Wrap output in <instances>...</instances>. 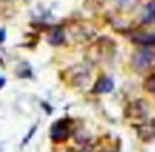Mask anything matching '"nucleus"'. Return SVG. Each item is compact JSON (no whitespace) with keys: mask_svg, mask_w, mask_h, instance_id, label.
Returning a JSON list of instances; mask_svg holds the SVG:
<instances>
[{"mask_svg":"<svg viewBox=\"0 0 155 152\" xmlns=\"http://www.w3.org/2000/svg\"><path fill=\"white\" fill-rule=\"evenodd\" d=\"M15 15V5L10 0H0V19H10Z\"/></svg>","mask_w":155,"mask_h":152,"instance_id":"nucleus-9","label":"nucleus"},{"mask_svg":"<svg viewBox=\"0 0 155 152\" xmlns=\"http://www.w3.org/2000/svg\"><path fill=\"white\" fill-rule=\"evenodd\" d=\"M4 40H5V32L0 30V42H4Z\"/></svg>","mask_w":155,"mask_h":152,"instance_id":"nucleus-17","label":"nucleus"},{"mask_svg":"<svg viewBox=\"0 0 155 152\" xmlns=\"http://www.w3.org/2000/svg\"><path fill=\"white\" fill-rule=\"evenodd\" d=\"M4 85H5V79H4V77H0V89L4 87Z\"/></svg>","mask_w":155,"mask_h":152,"instance_id":"nucleus-18","label":"nucleus"},{"mask_svg":"<svg viewBox=\"0 0 155 152\" xmlns=\"http://www.w3.org/2000/svg\"><path fill=\"white\" fill-rule=\"evenodd\" d=\"M115 52V44L114 40L107 37H100L94 42V45L90 47V55L94 59V62H104L114 55Z\"/></svg>","mask_w":155,"mask_h":152,"instance_id":"nucleus-3","label":"nucleus"},{"mask_svg":"<svg viewBox=\"0 0 155 152\" xmlns=\"http://www.w3.org/2000/svg\"><path fill=\"white\" fill-rule=\"evenodd\" d=\"M125 115L128 119H147L148 115V107L143 100H134L127 105L125 109Z\"/></svg>","mask_w":155,"mask_h":152,"instance_id":"nucleus-6","label":"nucleus"},{"mask_svg":"<svg viewBox=\"0 0 155 152\" xmlns=\"http://www.w3.org/2000/svg\"><path fill=\"white\" fill-rule=\"evenodd\" d=\"M17 75L20 79H27V77H32V69H30V65L28 64H20L18 65V69H17Z\"/></svg>","mask_w":155,"mask_h":152,"instance_id":"nucleus-12","label":"nucleus"},{"mask_svg":"<svg viewBox=\"0 0 155 152\" xmlns=\"http://www.w3.org/2000/svg\"><path fill=\"white\" fill-rule=\"evenodd\" d=\"M137 135L143 142L155 139V119H145L142 124H137Z\"/></svg>","mask_w":155,"mask_h":152,"instance_id":"nucleus-7","label":"nucleus"},{"mask_svg":"<svg viewBox=\"0 0 155 152\" xmlns=\"http://www.w3.org/2000/svg\"><path fill=\"white\" fill-rule=\"evenodd\" d=\"M114 90V80L107 75L98 77V80L94 85V92L95 94H105V92H112Z\"/></svg>","mask_w":155,"mask_h":152,"instance_id":"nucleus-8","label":"nucleus"},{"mask_svg":"<svg viewBox=\"0 0 155 152\" xmlns=\"http://www.w3.org/2000/svg\"><path fill=\"white\" fill-rule=\"evenodd\" d=\"M155 64V50L150 45H143L142 49H138L132 57V65L137 72H145L148 69H152Z\"/></svg>","mask_w":155,"mask_h":152,"instance_id":"nucleus-2","label":"nucleus"},{"mask_svg":"<svg viewBox=\"0 0 155 152\" xmlns=\"http://www.w3.org/2000/svg\"><path fill=\"white\" fill-rule=\"evenodd\" d=\"M35 130H37V125H34V127L30 129V132H28V135H25V139H24V142H22V145H27V142L30 140L32 137H34V134H35Z\"/></svg>","mask_w":155,"mask_h":152,"instance_id":"nucleus-15","label":"nucleus"},{"mask_svg":"<svg viewBox=\"0 0 155 152\" xmlns=\"http://www.w3.org/2000/svg\"><path fill=\"white\" fill-rule=\"evenodd\" d=\"M70 135V127H68V120H57L50 127V139L54 142H64L67 140V137Z\"/></svg>","mask_w":155,"mask_h":152,"instance_id":"nucleus-5","label":"nucleus"},{"mask_svg":"<svg viewBox=\"0 0 155 152\" xmlns=\"http://www.w3.org/2000/svg\"><path fill=\"white\" fill-rule=\"evenodd\" d=\"M155 20V0H152V2H148L147 7H145L143 10V22H147V24H150V22Z\"/></svg>","mask_w":155,"mask_h":152,"instance_id":"nucleus-11","label":"nucleus"},{"mask_svg":"<svg viewBox=\"0 0 155 152\" xmlns=\"http://www.w3.org/2000/svg\"><path fill=\"white\" fill-rule=\"evenodd\" d=\"M48 42H50L52 45H60L65 42V34L64 30H62L60 27H55L54 30L50 32V35H48Z\"/></svg>","mask_w":155,"mask_h":152,"instance_id":"nucleus-10","label":"nucleus"},{"mask_svg":"<svg viewBox=\"0 0 155 152\" xmlns=\"http://www.w3.org/2000/svg\"><path fill=\"white\" fill-rule=\"evenodd\" d=\"M64 34L65 40L68 39L72 44H84V42H88L95 37L97 29L90 22H75V24L68 25L67 30H64Z\"/></svg>","mask_w":155,"mask_h":152,"instance_id":"nucleus-1","label":"nucleus"},{"mask_svg":"<svg viewBox=\"0 0 155 152\" xmlns=\"http://www.w3.org/2000/svg\"><path fill=\"white\" fill-rule=\"evenodd\" d=\"M105 4V0H85V8H88V10H98V8H102Z\"/></svg>","mask_w":155,"mask_h":152,"instance_id":"nucleus-13","label":"nucleus"},{"mask_svg":"<svg viewBox=\"0 0 155 152\" xmlns=\"http://www.w3.org/2000/svg\"><path fill=\"white\" fill-rule=\"evenodd\" d=\"M145 89H147L148 92H152V94H155V74L150 75V77L145 79Z\"/></svg>","mask_w":155,"mask_h":152,"instance_id":"nucleus-14","label":"nucleus"},{"mask_svg":"<svg viewBox=\"0 0 155 152\" xmlns=\"http://www.w3.org/2000/svg\"><path fill=\"white\" fill-rule=\"evenodd\" d=\"M40 105H44V109H45V110H47V112H52V109H50V107H48V105H47V102H40Z\"/></svg>","mask_w":155,"mask_h":152,"instance_id":"nucleus-16","label":"nucleus"},{"mask_svg":"<svg viewBox=\"0 0 155 152\" xmlns=\"http://www.w3.org/2000/svg\"><path fill=\"white\" fill-rule=\"evenodd\" d=\"M67 80L70 85L77 89H84L87 87V84L90 82V70L88 67H85L84 64H78V65H74L67 70Z\"/></svg>","mask_w":155,"mask_h":152,"instance_id":"nucleus-4","label":"nucleus"}]
</instances>
